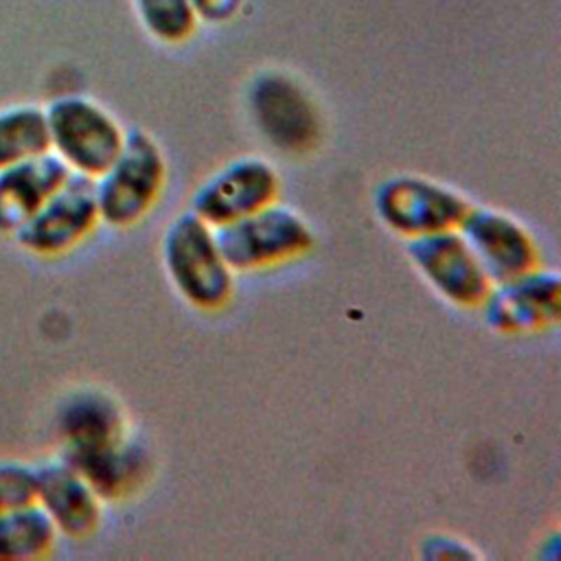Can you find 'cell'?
<instances>
[{"label":"cell","mask_w":561,"mask_h":561,"mask_svg":"<svg viewBox=\"0 0 561 561\" xmlns=\"http://www.w3.org/2000/svg\"><path fill=\"white\" fill-rule=\"evenodd\" d=\"M162 261L173 287L191 307L217 311L230 302L234 291L232 270L217 245L215 228L195 213H182L169 224Z\"/></svg>","instance_id":"6da1fadb"},{"label":"cell","mask_w":561,"mask_h":561,"mask_svg":"<svg viewBox=\"0 0 561 561\" xmlns=\"http://www.w3.org/2000/svg\"><path fill=\"white\" fill-rule=\"evenodd\" d=\"M167 162L160 145L142 129L125 131L114 162L94 180L99 217L112 228L136 226L160 199Z\"/></svg>","instance_id":"7a4b0ae2"},{"label":"cell","mask_w":561,"mask_h":561,"mask_svg":"<svg viewBox=\"0 0 561 561\" xmlns=\"http://www.w3.org/2000/svg\"><path fill=\"white\" fill-rule=\"evenodd\" d=\"M50 151L79 175L96 180L118 156L125 131L96 101L81 94L53 99L46 107Z\"/></svg>","instance_id":"3957f363"},{"label":"cell","mask_w":561,"mask_h":561,"mask_svg":"<svg viewBox=\"0 0 561 561\" xmlns=\"http://www.w3.org/2000/svg\"><path fill=\"white\" fill-rule=\"evenodd\" d=\"M217 245L232 272H256L307 254L316 239L309 224L278 202L215 228Z\"/></svg>","instance_id":"277c9868"},{"label":"cell","mask_w":561,"mask_h":561,"mask_svg":"<svg viewBox=\"0 0 561 561\" xmlns=\"http://www.w3.org/2000/svg\"><path fill=\"white\" fill-rule=\"evenodd\" d=\"M248 110L259 134L280 153L307 156L322 138L318 105L285 72H261L248 90Z\"/></svg>","instance_id":"5b68a950"},{"label":"cell","mask_w":561,"mask_h":561,"mask_svg":"<svg viewBox=\"0 0 561 561\" xmlns=\"http://www.w3.org/2000/svg\"><path fill=\"white\" fill-rule=\"evenodd\" d=\"M469 208V199L458 191L423 175H394L375 191L381 224L408 239L456 230Z\"/></svg>","instance_id":"8992f818"},{"label":"cell","mask_w":561,"mask_h":561,"mask_svg":"<svg viewBox=\"0 0 561 561\" xmlns=\"http://www.w3.org/2000/svg\"><path fill=\"white\" fill-rule=\"evenodd\" d=\"M99 224L94 180L70 173L13 237L33 254L57 256L85 241Z\"/></svg>","instance_id":"52a82bcc"},{"label":"cell","mask_w":561,"mask_h":561,"mask_svg":"<svg viewBox=\"0 0 561 561\" xmlns=\"http://www.w3.org/2000/svg\"><path fill=\"white\" fill-rule=\"evenodd\" d=\"M408 256L434 291L456 307H480L493 285L458 228L408 239Z\"/></svg>","instance_id":"ba28073f"},{"label":"cell","mask_w":561,"mask_h":561,"mask_svg":"<svg viewBox=\"0 0 561 561\" xmlns=\"http://www.w3.org/2000/svg\"><path fill=\"white\" fill-rule=\"evenodd\" d=\"M280 180L276 169L256 156L239 158L213 173L191 199L195 213L210 228L237 221L278 199Z\"/></svg>","instance_id":"9c48e42d"},{"label":"cell","mask_w":561,"mask_h":561,"mask_svg":"<svg viewBox=\"0 0 561 561\" xmlns=\"http://www.w3.org/2000/svg\"><path fill=\"white\" fill-rule=\"evenodd\" d=\"M486 324L497 333L524 335L548 329L561 316V276L541 265L493 283L484 302Z\"/></svg>","instance_id":"30bf717a"},{"label":"cell","mask_w":561,"mask_h":561,"mask_svg":"<svg viewBox=\"0 0 561 561\" xmlns=\"http://www.w3.org/2000/svg\"><path fill=\"white\" fill-rule=\"evenodd\" d=\"M458 232L465 237L491 283H502L541 265L530 230L515 217L486 206H471Z\"/></svg>","instance_id":"8fae6325"},{"label":"cell","mask_w":561,"mask_h":561,"mask_svg":"<svg viewBox=\"0 0 561 561\" xmlns=\"http://www.w3.org/2000/svg\"><path fill=\"white\" fill-rule=\"evenodd\" d=\"M57 533L83 539L101 524V497L61 458L37 467V500Z\"/></svg>","instance_id":"7c38bea8"},{"label":"cell","mask_w":561,"mask_h":561,"mask_svg":"<svg viewBox=\"0 0 561 561\" xmlns=\"http://www.w3.org/2000/svg\"><path fill=\"white\" fill-rule=\"evenodd\" d=\"M72 171L53 151L0 169V232L15 234Z\"/></svg>","instance_id":"4fadbf2b"},{"label":"cell","mask_w":561,"mask_h":561,"mask_svg":"<svg viewBox=\"0 0 561 561\" xmlns=\"http://www.w3.org/2000/svg\"><path fill=\"white\" fill-rule=\"evenodd\" d=\"M61 460L83 476L101 500H118L134 493L149 473L147 451L129 438L99 447L64 449Z\"/></svg>","instance_id":"5bb4252c"},{"label":"cell","mask_w":561,"mask_h":561,"mask_svg":"<svg viewBox=\"0 0 561 561\" xmlns=\"http://www.w3.org/2000/svg\"><path fill=\"white\" fill-rule=\"evenodd\" d=\"M57 432L64 449L99 447L127 438L121 405L99 390H81L66 399L59 408Z\"/></svg>","instance_id":"9a60e30c"},{"label":"cell","mask_w":561,"mask_h":561,"mask_svg":"<svg viewBox=\"0 0 561 561\" xmlns=\"http://www.w3.org/2000/svg\"><path fill=\"white\" fill-rule=\"evenodd\" d=\"M57 528L37 504L0 511V561H31L48 554L57 541Z\"/></svg>","instance_id":"2e32d148"},{"label":"cell","mask_w":561,"mask_h":561,"mask_svg":"<svg viewBox=\"0 0 561 561\" xmlns=\"http://www.w3.org/2000/svg\"><path fill=\"white\" fill-rule=\"evenodd\" d=\"M50 151L44 107L18 103L0 110V169Z\"/></svg>","instance_id":"e0dca14e"},{"label":"cell","mask_w":561,"mask_h":561,"mask_svg":"<svg viewBox=\"0 0 561 561\" xmlns=\"http://www.w3.org/2000/svg\"><path fill=\"white\" fill-rule=\"evenodd\" d=\"M136 15L156 42L178 46L197 31V15L191 0H131Z\"/></svg>","instance_id":"ac0fdd59"},{"label":"cell","mask_w":561,"mask_h":561,"mask_svg":"<svg viewBox=\"0 0 561 561\" xmlns=\"http://www.w3.org/2000/svg\"><path fill=\"white\" fill-rule=\"evenodd\" d=\"M37 500V467L20 460H0V511Z\"/></svg>","instance_id":"d6986e66"},{"label":"cell","mask_w":561,"mask_h":561,"mask_svg":"<svg viewBox=\"0 0 561 561\" xmlns=\"http://www.w3.org/2000/svg\"><path fill=\"white\" fill-rule=\"evenodd\" d=\"M419 554L427 561H438V559H443V561H456V559L471 561V559H478V552L473 550V546H469L465 539L447 535V533L427 535L421 541Z\"/></svg>","instance_id":"ffe728a7"},{"label":"cell","mask_w":561,"mask_h":561,"mask_svg":"<svg viewBox=\"0 0 561 561\" xmlns=\"http://www.w3.org/2000/svg\"><path fill=\"white\" fill-rule=\"evenodd\" d=\"M245 0H191L193 11L199 22L210 26H221L234 20Z\"/></svg>","instance_id":"44dd1931"}]
</instances>
